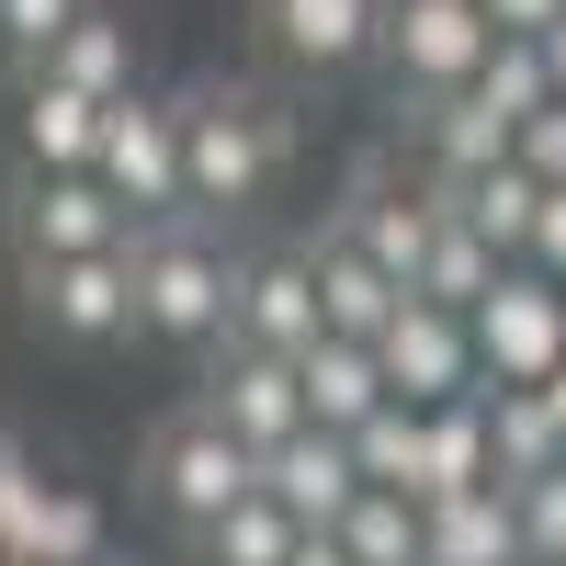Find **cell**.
Returning <instances> with one entry per match:
<instances>
[{"instance_id": "1", "label": "cell", "mask_w": 566, "mask_h": 566, "mask_svg": "<svg viewBox=\"0 0 566 566\" xmlns=\"http://www.w3.org/2000/svg\"><path fill=\"white\" fill-rule=\"evenodd\" d=\"M125 261H136V340H181V352L227 340V317H239V250L205 216H148L125 239Z\"/></svg>"}, {"instance_id": "19", "label": "cell", "mask_w": 566, "mask_h": 566, "mask_svg": "<svg viewBox=\"0 0 566 566\" xmlns=\"http://www.w3.org/2000/svg\"><path fill=\"white\" fill-rule=\"evenodd\" d=\"M453 488H499V442H488V397L419 408V510Z\"/></svg>"}, {"instance_id": "23", "label": "cell", "mask_w": 566, "mask_h": 566, "mask_svg": "<svg viewBox=\"0 0 566 566\" xmlns=\"http://www.w3.org/2000/svg\"><path fill=\"white\" fill-rule=\"evenodd\" d=\"M488 442H499V488H522L566 464V419L544 408V386H488Z\"/></svg>"}, {"instance_id": "17", "label": "cell", "mask_w": 566, "mask_h": 566, "mask_svg": "<svg viewBox=\"0 0 566 566\" xmlns=\"http://www.w3.org/2000/svg\"><path fill=\"white\" fill-rule=\"evenodd\" d=\"M419 566H522V510L510 488H453L419 510Z\"/></svg>"}, {"instance_id": "6", "label": "cell", "mask_w": 566, "mask_h": 566, "mask_svg": "<svg viewBox=\"0 0 566 566\" xmlns=\"http://www.w3.org/2000/svg\"><path fill=\"white\" fill-rule=\"evenodd\" d=\"M374 363H386L397 408H453V397H488V386H476V328H464L453 306H431V295H408V306L386 317Z\"/></svg>"}, {"instance_id": "2", "label": "cell", "mask_w": 566, "mask_h": 566, "mask_svg": "<svg viewBox=\"0 0 566 566\" xmlns=\"http://www.w3.org/2000/svg\"><path fill=\"white\" fill-rule=\"evenodd\" d=\"M170 114H181V205L205 227L261 205L283 181V159H295V125H283L261 91H193V103H170Z\"/></svg>"}, {"instance_id": "39", "label": "cell", "mask_w": 566, "mask_h": 566, "mask_svg": "<svg viewBox=\"0 0 566 566\" xmlns=\"http://www.w3.org/2000/svg\"><path fill=\"white\" fill-rule=\"evenodd\" d=\"M0 566H12V555H0Z\"/></svg>"}, {"instance_id": "38", "label": "cell", "mask_w": 566, "mask_h": 566, "mask_svg": "<svg viewBox=\"0 0 566 566\" xmlns=\"http://www.w3.org/2000/svg\"><path fill=\"white\" fill-rule=\"evenodd\" d=\"M522 566H544V555H522Z\"/></svg>"}, {"instance_id": "25", "label": "cell", "mask_w": 566, "mask_h": 566, "mask_svg": "<svg viewBox=\"0 0 566 566\" xmlns=\"http://www.w3.org/2000/svg\"><path fill=\"white\" fill-rule=\"evenodd\" d=\"M499 272H510V261L476 239V227H464V216H442V239L419 250V283H408V295H431V306H453V317H476V295H488Z\"/></svg>"}, {"instance_id": "13", "label": "cell", "mask_w": 566, "mask_h": 566, "mask_svg": "<svg viewBox=\"0 0 566 566\" xmlns=\"http://www.w3.org/2000/svg\"><path fill=\"white\" fill-rule=\"evenodd\" d=\"M306 261H317V317H328V340H386V317L408 306V283L374 261L352 227H317Z\"/></svg>"}, {"instance_id": "14", "label": "cell", "mask_w": 566, "mask_h": 566, "mask_svg": "<svg viewBox=\"0 0 566 566\" xmlns=\"http://www.w3.org/2000/svg\"><path fill=\"white\" fill-rule=\"evenodd\" d=\"M261 499H283L306 533H328V522L363 499V464H352V442H340V431H317V419H306L295 442H272V453H261Z\"/></svg>"}, {"instance_id": "34", "label": "cell", "mask_w": 566, "mask_h": 566, "mask_svg": "<svg viewBox=\"0 0 566 566\" xmlns=\"http://www.w3.org/2000/svg\"><path fill=\"white\" fill-rule=\"evenodd\" d=\"M522 261L566 283V193H544V216H533V250H522Z\"/></svg>"}, {"instance_id": "8", "label": "cell", "mask_w": 566, "mask_h": 566, "mask_svg": "<svg viewBox=\"0 0 566 566\" xmlns=\"http://www.w3.org/2000/svg\"><path fill=\"white\" fill-rule=\"evenodd\" d=\"M250 23L283 69L306 80H340L363 57H386V0H250Z\"/></svg>"}, {"instance_id": "10", "label": "cell", "mask_w": 566, "mask_h": 566, "mask_svg": "<svg viewBox=\"0 0 566 566\" xmlns=\"http://www.w3.org/2000/svg\"><path fill=\"white\" fill-rule=\"evenodd\" d=\"M23 295L57 340H136V261L91 250V261H23Z\"/></svg>"}, {"instance_id": "18", "label": "cell", "mask_w": 566, "mask_h": 566, "mask_svg": "<svg viewBox=\"0 0 566 566\" xmlns=\"http://www.w3.org/2000/svg\"><path fill=\"white\" fill-rule=\"evenodd\" d=\"M510 136H522V125L464 80V91H442V103H419V170H431V181H476V170L510 159Z\"/></svg>"}, {"instance_id": "33", "label": "cell", "mask_w": 566, "mask_h": 566, "mask_svg": "<svg viewBox=\"0 0 566 566\" xmlns=\"http://www.w3.org/2000/svg\"><path fill=\"white\" fill-rule=\"evenodd\" d=\"M476 12H488L499 34H522V45H544V34L566 23V0H476Z\"/></svg>"}, {"instance_id": "24", "label": "cell", "mask_w": 566, "mask_h": 566, "mask_svg": "<svg viewBox=\"0 0 566 566\" xmlns=\"http://www.w3.org/2000/svg\"><path fill=\"white\" fill-rule=\"evenodd\" d=\"M45 69H57L69 91H91V103H125V91H136V34L103 12V0H91V12L57 34V57H45Z\"/></svg>"}, {"instance_id": "27", "label": "cell", "mask_w": 566, "mask_h": 566, "mask_svg": "<svg viewBox=\"0 0 566 566\" xmlns=\"http://www.w3.org/2000/svg\"><path fill=\"white\" fill-rule=\"evenodd\" d=\"M328 533H340V555H352V566H419V499L363 488V499H352Z\"/></svg>"}, {"instance_id": "31", "label": "cell", "mask_w": 566, "mask_h": 566, "mask_svg": "<svg viewBox=\"0 0 566 566\" xmlns=\"http://www.w3.org/2000/svg\"><path fill=\"white\" fill-rule=\"evenodd\" d=\"M510 510H522V555L566 566V464H555V476H522V488H510Z\"/></svg>"}, {"instance_id": "29", "label": "cell", "mask_w": 566, "mask_h": 566, "mask_svg": "<svg viewBox=\"0 0 566 566\" xmlns=\"http://www.w3.org/2000/svg\"><path fill=\"white\" fill-rule=\"evenodd\" d=\"M476 91L510 114V125H533L544 103H555V80H544V45H522V34H499V57L476 69Z\"/></svg>"}, {"instance_id": "16", "label": "cell", "mask_w": 566, "mask_h": 566, "mask_svg": "<svg viewBox=\"0 0 566 566\" xmlns=\"http://www.w3.org/2000/svg\"><path fill=\"white\" fill-rule=\"evenodd\" d=\"M328 227H352L397 283H419V250L442 239V193H431V170H419V181H352V205L328 216Z\"/></svg>"}, {"instance_id": "37", "label": "cell", "mask_w": 566, "mask_h": 566, "mask_svg": "<svg viewBox=\"0 0 566 566\" xmlns=\"http://www.w3.org/2000/svg\"><path fill=\"white\" fill-rule=\"evenodd\" d=\"M544 408H555V419H566V363H555V374H544Z\"/></svg>"}, {"instance_id": "11", "label": "cell", "mask_w": 566, "mask_h": 566, "mask_svg": "<svg viewBox=\"0 0 566 566\" xmlns=\"http://www.w3.org/2000/svg\"><path fill=\"white\" fill-rule=\"evenodd\" d=\"M205 408H216L250 453H272V442H295V431H306V374L283 363V352H239V340H216V363H205Z\"/></svg>"}, {"instance_id": "36", "label": "cell", "mask_w": 566, "mask_h": 566, "mask_svg": "<svg viewBox=\"0 0 566 566\" xmlns=\"http://www.w3.org/2000/svg\"><path fill=\"white\" fill-rule=\"evenodd\" d=\"M544 80H555V103H566V23L544 34Z\"/></svg>"}, {"instance_id": "12", "label": "cell", "mask_w": 566, "mask_h": 566, "mask_svg": "<svg viewBox=\"0 0 566 566\" xmlns=\"http://www.w3.org/2000/svg\"><path fill=\"white\" fill-rule=\"evenodd\" d=\"M227 340L239 352H317L328 340V317H317V261L306 250H261V261H239V317H227Z\"/></svg>"}, {"instance_id": "30", "label": "cell", "mask_w": 566, "mask_h": 566, "mask_svg": "<svg viewBox=\"0 0 566 566\" xmlns=\"http://www.w3.org/2000/svg\"><path fill=\"white\" fill-rule=\"evenodd\" d=\"M80 12H91V0H0V57H12V69H45Z\"/></svg>"}, {"instance_id": "4", "label": "cell", "mask_w": 566, "mask_h": 566, "mask_svg": "<svg viewBox=\"0 0 566 566\" xmlns=\"http://www.w3.org/2000/svg\"><path fill=\"white\" fill-rule=\"evenodd\" d=\"M464 328H476V386H544L566 363V283L533 272V261H510Z\"/></svg>"}, {"instance_id": "5", "label": "cell", "mask_w": 566, "mask_h": 566, "mask_svg": "<svg viewBox=\"0 0 566 566\" xmlns=\"http://www.w3.org/2000/svg\"><path fill=\"white\" fill-rule=\"evenodd\" d=\"M488 57H499V23L476 12V0H386V69H397V91L442 103V91H464Z\"/></svg>"}, {"instance_id": "9", "label": "cell", "mask_w": 566, "mask_h": 566, "mask_svg": "<svg viewBox=\"0 0 566 566\" xmlns=\"http://www.w3.org/2000/svg\"><path fill=\"white\" fill-rule=\"evenodd\" d=\"M125 239L136 216L103 193V170H23V261H91Z\"/></svg>"}, {"instance_id": "3", "label": "cell", "mask_w": 566, "mask_h": 566, "mask_svg": "<svg viewBox=\"0 0 566 566\" xmlns=\"http://www.w3.org/2000/svg\"><path fill=\"white\" fill-rule=\"evenodd\" d=\"M136 488H148V510H159L170 533H205V522H227V510L261 488V453L193 397V408H170L159 431H148V453H136Z\"/></svg>"}, {"instance_id": "26", "label": "cell", "mask_w": 566, "mask_h": 566, "mask_svg": "<svg viewBox=\"0 0 566 566\" xmlns=\"http://www.w3.org/2000/svg\"><path fill=\"white\" fill-rule=\"evenodd\" d=\"M193 544H205V566H283V555L306 544V522H295L283 499H261V488H250V499L227 510V522H205Z\"/></svg>"}, {"instance_id": "21", "label": "cell", "mask_w": 566, "mask_h": 566, "mask_svg": "<svg viewBox=\"0 0 566 566\" xmlns=\"http://www.w3.org/2000/svg\"><path fill=\"white\" fill-rule=\"evenodd\" d=\"M0 555H12V566H103V499L69 488V476H45Z\"/></svg>"}, {"instance_id": "15", "label": "cell", "mask_w": 566, "mask_h": 566, "mask_svg": "<svg viewBox=\"0 0 566 566\" xmlns=\"http://www.w3.org/2000/svg\"><path fill=\"white\" fill-rule=\"evenodd\" d=\"M103 125H114V103L69 91L57 69H23V103H12L23 170H91V159H103Z\"/></svg>"}, {"instance_id": "7", "label": "cell", "mask_w": 566, "mask_h": 566, "mask_svg": "<svg viewBox=\"0 0 566 566\" xmlns=\"http://www.w3.org/2000/svg\"><path fill=\"white\" fill-rule=\"evenodd\" d=\"M91 170H103V193H114L136 227H148V216H193V205H181V114L148 103V91H125V103H114L103 159H91Z\"/></svg>"}, {"instance_id": "32", "label": "cell", "mask_w": 566, "mask_h": 566, "mask_svg": "<svg viewBox=\"0 0 566 566\" xmlns=\"http://www.w3.org/2000/svg\"><path fill=\"white\" fill-rule=\"evenodd\" d=\"M510 159H522V170L544 181V193H566V103H544L522 136H510Z\"/></svg>"}, {"instance_id": "22", "label": "cell", "mask_w": 566, "mask_h": 566, "mask_svg": "<svg viewBox=\"0 0 566 566\" xmlns=\"http://www.w3.org/2000/svg\"><path fill=\"white\" fill-rule=\"evenodd\" d=\"M442 193V216H464L476 239L499 250V261H522L533 250V216H544V181L522 170V159H499V170H476V181H431Z\"/></svg>"}, {"instance_id": "35", "label": "cell", "mask_w": 566, "mask_h": 566, "mask_svg": "<svg viewBox=\"0 0 566 566\" xmlns=\"http://www.w3.org/2000/svg\"><path fill=\"white\" fill-rule=\"evenodd\" d=\"M283 566H352V555H340V533H306V544L283 555Z\"/></svg>"}, {"instance_id": "28", "label": "cell", "mask_w": 566, "mask_h": 566, "mask_svg": "<svg viewBox=\"0 0 566 566\" xmlns=\"http://www.w3.org/2000/svg\"><path fill=\"white\" fill-rule=\"evenodd\" d=\"M340 442H352V464H363V488L419 499V408H374L363 431H340Z\"/></svg>"}, {"instance_id": "20", "label": "cell", "mask_w": 566, "mask_h": 566, "mask_svg": "<svg viewBox=\"0 0 566 566\" xmlns=\"http://www.w3.org/2000/svg\"><path fill=\"white\" fill-rule=\"evenodd\" d=\"M295 374H306V419H317V431H363L374 408H397L374 340H317V352H295Z\"/></svg>"}]
</instances>
